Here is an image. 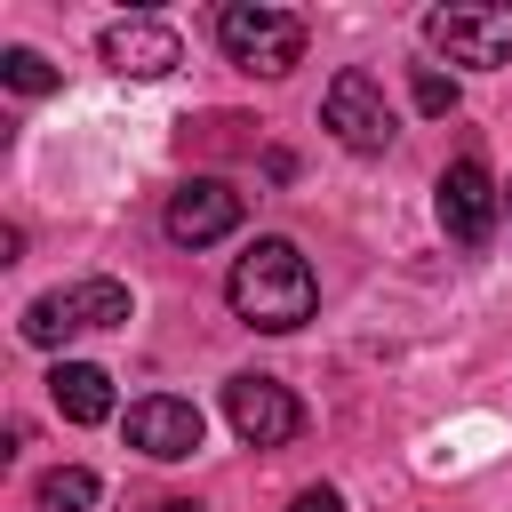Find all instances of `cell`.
Wrapping results in <instances>:
<instances>
[{"label":"cell","instance_id":"6da1fadb","mask_svg":"<svg viewBox=\"0 0 512 512\" xmlns=\"http://www.w3.org/2000/svg\"><path fill=\"white\" fill-rule=\"evenodd\" d=\"M224 304H232L256 336H296V328L320 312V280H312V264H304L296 240L264 232V240H248V256H232Z\"/></svg>","mask_w":512,"mask_h":512},{"label":"cell","instance_id":"7a4b0ae2","mask_svg":"<svg viewBox=\"0 0 512 512\" xmlns=\"http://www.w3.org/2000/svg\"><path fill=\"white\" fill-rule=\"evenodd\" d=\"M128 320H136V296H128L112 272H88V280H72V288L32 296V304H24V320H16V336H24V344H40V352H56L64 336H88V328H128Z\"/></svg>","mask_w":512,"mask_h":512},{"label":"cell","instance_id":"3957f363","mask_svg":"<svg viewBox=\"0 0 512 512\" xmlns=\"http://www.w3.org/2000/svg\"><path fill=\"white\" fill-rule=\"evenodd\" d=\"M216 48L256 72V80H280L304 64V16L296 8H264V0H224L216 8Z\"/></svg>","mask_w":512,"mask_h":512},{"label":"cell","instance_id":"277c9868","mask_svg":"<svg viewBox=\"0 0 512 512\" xmlns=\"http://www.w3.org/2000/svg\"><path fill=\"white\" fill-rule=\"evenodd\" d=\"M424 48L464 64V72H496L512 64V8L504 0H472V8H424Z\"/></svg>","mask_w":512,"mask_h":512},{"label":"cell","instance_id":"5b68a950","mask_svg":"<svg viewBox=\"0 0 512 512\" xmlns=\"http://www.w3.org/2000/svg\"><path fill=\"white\" fill-rule=\"evenodd\" d=\"M320 128H328L344 152H360V160H376V152L400 136V120H392L384 88H376L360 64H344V72L328 80V96H320Z\"/></svg>","mask_w":512,"mask_h":512},{"label":"cell","instance_id":"8992f818","mask_svg":"<svg viewBox=\"0 0 512 512\" xmlns=\"http://www.w3.org/2000/svg\"><path fill=\"white\" fill-rule=\"evenodd\" d=\"M432 208H440V232H448L456 248H488V232H496V216H504V192H496V176L480 168V152H464V160L440 168Z\"/></svg>","mask_w":512,"mask_h":512},{"label":"cell","instance_id":"52a82bcc","mask_svg":"<svg viewBox=\"0 0 512 512\" xmlns=\"http://www.w3.org/2000/svg\"><path fill=\"white\" fill-rule=\"evenodd\" d=\"M224 416H232V432H240L248 448H288V440L304 432V400H296L280 376H264V368H240V376L224 384Z\"/></svg>","mask_w":512,"mask_h":512},{"label":"cell","instance_id":"ba28073f","mask_svg":"<svg viewBox=\"0 0 512 512\" xmlns=\"http://www.w3.org/2000/svg\"><path fill=\"white\" fill-rule=\"evenodd\" d=\"M160 232H168L176 248H216V240L240 232V192H232L224 176H184V184L168 192V208H160Z\"/></svg>","mask_w":512,"mask_h":512},{"label":"cell","instance_id":"9c48e42d","mask_svg":"<svg viewBox=\"0 0 512 512\" xmlns=\"http://www.w3.org/2000/svg\"><path fill=\"white\" fill-rule=\"evenodd\" d=\"M120 432H128V448H136V456H152V464H184V456H200V440H208L200 408H192V400H176V392L136 400V408L120 416Z\"/></svg>","mask_w":512,"mask_h":512},{"label":"cell","instance_id":"30bf717a","mask_svg":"<svg viewBox=\"0 0 512 512\" xmlns=\"http://www.w3.org/2000/svg\"><path fill=\"white\" fill-rule=\"evenodd\" d=\"M96 56H104L112 72H128V80H160V72L184 64V40H176V24H160V16H112V24L96 32Z\"/></svg>","mask_w":512,"mask_h":512},{"label":"cell","instance_id":"8fae6325","mask_svg":"<svg viewBox=\"0 0 512 512\" xmlns=\"http://www.w3.org/2000/svg\"><path fill=\"white\" fill-rule=\"evenodd\" d=\"M48 400H56L64 424H104L112 416V376L96 360H56L48 368Z\"/></svg>","mask_w":512,"mask_h":512},{"label":"cell","instance_id":"7c38bea8","mask_svg":"<svg viewBox=\"0 0 512 512\" xmlns=\"http://www.w3.org/2000/svg\"><path fill=\"white\" fill-rule=\"evenodd\" d=\"M96 496H104V480L88 464H56L40 480V512H96Z\"/></svg>","mask_w":512,"mask_h":512},{"label":"cell","instance_id":"4fadbf2b","mask_svg":"<svg viewBox=\"0 0 512 512\" xmlns=\"http://www.w3.org/2000/svg\"><path fill=\"white\" fill-rule=\"evenodd\" d=\"M56 64L40 56V48H0V88H16V96H56Z\"/></svg>","mask_w":512,"mask_h":512},{"label":"cell","instance_id":"5bb4252c","mask_svg":"<svg viewBox=\"0 0 512 512\" xmlns=\"http://www.w3.org/2000/svg\"><path fill=\"white\" fill-rule=\"evenodd\" d=\"M408 88H416V112H424V120H448V112H456V80H448L440 64H416Z\"/></svg>","mask_w":512,"mask_h":512},{"label":"cell","instance_id":"9a60e30c","mask_svg":"<svg viewBox=\"0 0 512 512\" xmlns=\"http://www.w3.org/2000/svg\"><path fill=\"white\" fill-rule=\"evenodd\" d=\"M288 512H344V488L312 480V488H296V496H288Z\"/></svg>","mask_w":512,"mask_h":512},{"label":"cell","instance_id":"2e32d148","mask_svg":"<svg viewBox=\"0 0 512 512\" xmlns=\"http://www.w3.org/2000/svg\"><path fill=\"white\" fill-rule=\"evenodd\" d=\"M152 512H208V504H192V496H168V504H152Z\"/></svg>","mask_w":512,"mask_h":512},{"label":"cell","instance_id":"e0dca14e","mask_svg":"<svg viewBox=\"0 0 512 512\" xmlns=\"http://www.w3.org/2000/svg\"><path fill=\"white\" fill-rule=\"evenodd\" d=\"M504 216H512V184H504Z\"/></svg>","mask_w":512,"mask_h":512}]
</instances>
